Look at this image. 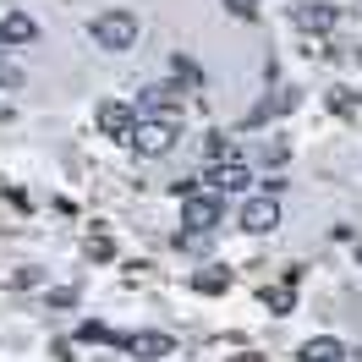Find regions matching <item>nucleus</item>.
I'll return each mask as SVG.
<instances>
[{"label": "nucleus", "instance_id": "f257e3e1", "mask_svg": "<svg viewBox=\"0 0 362 362\" xmlns=\"http://www.w3.org/2000/svg\"><path fill=\"white\" fill-rule=\"evenodd\" d=\"M88 33H93V45H99V49H132L143 28H137L132 11H99Z\"/></svg>", "mask_w": 362, "mask_h": 362}, {"label": "nucleus", "instance_id": "f03ea898", "mask_svg": "<svg viewBox=\"0 0 362 362\" xmlns=\"http://www.w3.org/2000/svg\"><path fill=\"white\" fill-rule=\"evenodd\" d=\"M132 143H137V154H143V159H159L170 143H176V121H165V115H143L137 132H132Z\"/></svg>", "mask_w": 362, "mask_h": 362}, {"label": "nucleus", "instance_id": "7ed1b4c3", "mask_svg": "<svg viewBox=\"0 0 362 362\" xmlns=\"http://www.w3.org/2000/svg\"><path fill=\"white\" fill-rule=\"evenodd\" d=\"M137 121H143V115H137L132 105H121V99H105V105H99V132L115 137V143H121V137H132Z\"/></svg>", "mask_w": 362, "mask_h": 362}, {"label": "nucleus", "instance_id": "20e7f679", "mask_svg": "<svg viewBox=\"0 0 362 362\" xmlns=\"http://www.w3.org/2000/svg\"><path fill=\"white\" fill-rule=\"evenodd\" d=\"M181 226H187V230H214V226H220V198H214V187L198 192L192 204H181Z\"/></svg>", "mask_w": 362, "mask_h": 362}, {"label": "nucleus", "instance_id": "39448f33", "mask_svg": "<svg viewBox=\"0 0 362 362\" xmlns=\"http://www.w3.org/2000/svg\"><path fill=\"white\" fill-rule=\"evenodd\" d=\"M280 226V198H247L242 204V230H252V236H264V230Z\"/></svg>", "mask_w": 362, "mask_h": 362}, {"label": "nucleus", "instance_id": "423d86ee", "mask_svg": "<svg viewBox=\"0 0 362 362\" xmlns=\"http://www.w3.org/2000/svg\"><path fill=\"white\" fill-rule=\"evenodd\" d=\"M121 346H127V351H132L137 362H159V357H170V351H176V340H170V335H159V329H143V335H127Z\"/></svg>", "mask_w": 362, "mask_h": 362}, {"label": "nucleus", "instance_id": "0eeeda50", "mask_svg": "<svg viewBox=\"0 0 362 362\" xmlns=\"http://www.w3.org/2000/svg\"><path fill=\"white\" fill-rule=\"evenodd\" d=\"M252 170L242 165V159H220V165H209V187L214 192H247Z\"/></svg>", "mask_w": 362, "mask_h": 362}, {"label": "nucleus", "instance_id": "6e6552de", "mask_svg": "<svg viewBox=\"0 0 362 362\" xmlns=\"http://www.w3.org/2000/svg\"><path fill=\"white\" fill-rule=\"evenodd\" d=\"M39 39V23L28 17V11H11L6 23H0V45H33Z\"/></svg>", "mask_w": 362, "mask_h": 362}, {"label": "nucleus", "instance_id": "1a4fd4ad", "mask_svg": "<svg viewBox=\"0 0 362 362\" xmlns=\"http://www.w3.org/2000/svg\"><path fill=\"white\" fill-rule=\"evenodd\" d=\"M296 357H302V362H340V357H346V346H340L335 335H313V340H302Z\"/></svg>", "mask_w": 362, "mask_h": 362}, {"label": "nucleus", "instance_id": "9d476101", "mask_svg": "<svg viewBox=\"0 0 362 362\" xmlns=\"http://www.w3.org/2000/svg\"><path fill=\"white\" fill-rule=\"evenodd\" d=\"M143 110H148V115H165V121H181L176 93H170V88H159V83H154L148 93H143Z\"/></svg>", "mask_w": 362, "mask_h": 362}, {"label": "nucleus", "instance_id": "9b49d317", "mask_svg": "<svg viewBox=\"0 0 362 362\" xmlns=\"http://www.w3.org/2000/svg\"><path fill=\"white\" fill-rule=\"evenodd\" d=\"M296 28L324 33V28H335V11H329V6H302V11H296Z\"/></svg>", "mask_w": 362, "mask_h": 362}, {"label": "nucleus", "instance_id": "f8f14e48", "mask_svg": "<svg viewBox=\"0 0 362 362\" xmlns=\"http://www.w3.org/2000/svg\"><path fill=\"white\" fill-rule=\"evenodd\" d=\"M77 335L88 340V346H110V340H127V335H110V329H105V324H83V329H77Z\"/></svg>", "mask_w": 362, "mask_h": 362}, {"label": "nucleus", "instance_id": "ddd939ff", "mask_svg": "<svg viewBox=\"0 0 362 362\" xmlns=\"http://www.w3.org/2000/svg\"><path fill=\"white\" fill-rule=\"evenodd\" d=\"M176 83H181V88H198V83H204V77H198V66H192L187 55L176 61Z\"/></svg>", "mask_w": 362, "mask_h": 362}, {"label": "nucleus", "instance_id": "4468645a", "mask_svg": "<svg viewBox=\"0 0 362 362\" xmlns=\"http://www.w3.org/2000/svg\"><path fill=\"white\" fill-rule=\"evenodd\" d=\"M264 302H269V308H274V313H286V308H291V302H296V296H291V291H280V286H274V291H264Z\"/></svg>", "mask_w": 362, "mask_h": 362}, {"label": "nucleus", "instance_id": "2eb2a0df", "mask_svg": "<svg viewBox=\"0 0 362 362\" xmlns=\"http://www.w3.org/2000/svg\"><path fill=\"white\" fill-rule=\"evenodd\" d=\"M0 88H6V93H11V88H23V71H17V66H6V61H0Z\"/></svg>", "mask_w": 362, "mask_h": 362}, {"label": "nucleus", "instance_id": "dca6fc26", "mask_svg": "<svg viewBox=\"0 0 362 362\" xmlns=\"http://www.w3.org/2000/svg\"><path fill=\"white\" fill-rule=\"evenodd\" d=\"M6 121H11V110H6V105H0V127H6Z\"/></svg>", "mask_w": 362, "mask_h": 362}]
</instances>
